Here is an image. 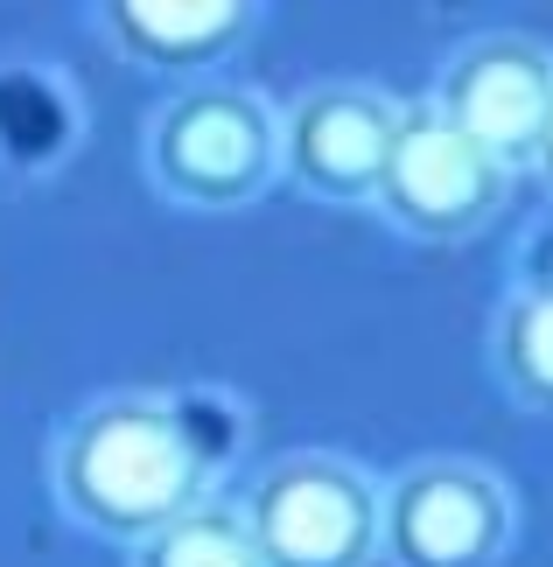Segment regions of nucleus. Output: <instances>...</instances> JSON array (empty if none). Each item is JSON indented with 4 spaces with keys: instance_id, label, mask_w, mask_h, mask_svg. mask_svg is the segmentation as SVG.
Wrapping results in <instances>:
<instances>
[{
    "instance_id": "obj_11",
    "label": "nucleus",
    "mask_w": 553,
    "mask_h": 567,
    "mask_svg": "<svg viewBox=\"0 0 553 567\" xmlns=\"http://www.w3.org/2000/svg\"><path fill=\"white\" fill-rule=\"evenodd\" d=\"M533 168H540L546 189H553V120H546V141H540V162H533Z\"/></svg>"
},
{
    "instance_id": "obj_2",
    "label": "nucleus",
    "mask_w": 553,
    "mask_h": 567,
    "mask_svg": "<svg viewBox=\"0 0 553 567\" xmlns=\"http://www.w3.org/2000/svg\"><path fill=\"white\" fill-rule=\"evenodd\" d=\"M141 168L175 210H253L280 183V105L238 78L175 84L147 113Z\"/></svg>"
},
{
    "instance_id": "obj_4",
    "label": "nucleus",
    "mask_w": 553,
    "mask_h": 567,
    "mask_svg": "<svg viewBox=\"0 0 553 567\" xmlns=\"http://www.w3.org/2000/svg\"><path fill=\"white\" fill-rule=\"evenodd\" d=\"M512 539L519 497L477 455H420L379 491L386 567H498Z\"/></svg>"
},
{
    "instance_id": "obj_1",
    "label": "nucleus",
    "mask_w": 553,
    "mask_h": 567,
    "mask_svg": "<svg viewBox=\"0 0 553 567\" xmlns=\"http://www.w3.org/2000/svg\"><path fill=\"white\" fill-rule=\"evenodd\" d=\"M50 497L78 533L134 554L141 539L211 505V455L196 421L162 392H105L50 434Z\"/></svg>"
},
{
    "instance_id": "obj_5",
    "label": "nucleus",
    "mask_w": 553,
    "mask_h": 567,
    "mask_svg": "<svg viewBox=\"0 0 553 567\" xmlns=\"http://www.w3.org/2000/svg\"><path fill=\"white\" fill-rule=\"evenodd\" d=\"M504 196H512V168L483 155L434 99L400 105V134H392L379 196H371V210L392 231L420 238V246H462L504 210Z\"/></svg>"
},
{
    "instance_id": "obj_10",
    "label": "nucleus",
    "mask_w": 553,
    "mask_h": 567,
    "mask_svg": "<svg viewBox=\"0 0 553 567\" xmlns=\"http://www.w3.org/2000/svg\"><path fill=\"white\" fill-rule=\"evenodd\" d=\"M126 567H267V560H259L238 505L211 497V505L183 512L175 526H162L154 539H141V547L126 554Z\"/></svg>"
},
{
    "instance_id": "obj_7",
    "label": "nucleus",
    "mask_w": 553,
    "mask_h": 567,
    "mask_svg": "<svg viewBox=\"0 0 553 567\" xmlns=\"http://www.w3.org/2000/svg\"><path fill=\"white\" fill-rule=\"evenodd\" d=\"M428 99L483 155H498L519 176V168L540 162L546 120H553V50L519 29H483L434 71Z\"/></svg>"
},
{
    "instance_id": "obj_9",
    "label": "nucleus",
    "mask_w": 553,
    "mask_h": 567,
    "mask_svg": "<svg viewBox=\"0 0 553 567\" xmlns=\"http://www.w3.org/2000/svg\"><path fill=\"white\" fill-rule=\"evenodd\" d=\"M491 372L519 406L553 413V288H512L491 322Z\"/></svg>"
},
{
    "instance_id": "obj_8",
    "label": "nucleus",
    "mask_w": 553,
    "mask_h": 567,
    "mask_svg": "<svg viewBox=\"0 0 553 567\" xmlns=\"http://www.w3.org/2000/svg\"><path fill=\"white\" fill-rule=\"evenodd\" d=\"M267 0H92L105 50L147 78L196 84L259 35Z\"/></svg>"
},
{
    "instance_id": "obj_3",
    "label": "nucleus",
    "mask_w": 553,
    "mask_h": 567,
    "mask_svg": "<svg viewBox=\"0 0 553 567\" xmlns=\"http://www.w3.org/2000/svg\"><path fill=\"white\" fill-rule=\"evenodd\" d=\"M379 476L337 449L274 455L246 484L238 518L267 567H371L379 560Z\"/></svg>"
},
{
    "instance_id": "obj_6",
    "label": "nucleus",
    "mask_w": 553,
    "mask_h": 567,
    "mask_svg": "<svg viewBox=\"0 0 553 567\" xmlns=\"http://www.w3.org/2000/svg\"><path fill=\"white\" fill-rule=\"evenodd\" d=\"M392 134H400V99L365 78H322L301 84L280 113V176L308 204L358 210L379 196Z\"/></svg>"
}]
</instances>
